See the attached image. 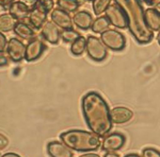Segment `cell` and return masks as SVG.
I'll return each instance as SVG.
<instances>
[{"label":"cell","mask_w":160,"mask_h":157,"mask_svg":"<svg viewBox=\"0 0 160 157\" xmlns=\"http://www.w3.org/2000/svg\"><path fill=\"white\" fill-rule=\"evenodd\" d=\"M81 109L88 127L99 137L106 136L112 128L110 109L102 95L89 91L81 99Z\"/></svg>","instance_id":"1"},{"label":"cell","mask_w":160,"mask_h":157,"mask_svg":"<svg viewBox=\"0 0 160 157\" xmlns=\"http://www.w3.org/2000/svg\"><path fill=\"white\" fill-rule=\"evenodd\" d=\"M127 17L128 30L140 45H145L153 40L154 32L148 29L144 19V10L141 0H114Z\"/></svg>","instance_id":"2"},{"label":"cell","mask_w":160,"mask_h":157,"mask_svg":"<svg viewBox=\"0 0 160 157\" xmlns=\"http://www.w3.org/2000/svg\"><path fill=\"white\" fill-rule=\"evenodd\" d=\"M61 141L76 152H93L99 149L100 138L93 132L83 130H68L60 134Z\"/></svg>","instance_id":"3"},{"label":"cell","mask_w":160,"mask_h":157,"mask_svg":"<svg viewBox=\"0 0 160 157\" xmlns=\"http://www.w3.org/2000/svg\"><path fill=\"white\" fill-rule=\"evenodd\" d=\"M86 51L89 58L95 62L104 61L108 55V48L105 46V44L102 42L100 38L93 35L87 37Z\"/></svg>","instance_id":"4"},{"label":"cell","mask_w":160,"mask_h":157,"mask_svg":"<svg viewBox=\"0 0 160 157\" xmlns=\"http://www.w3.org/2000/svg\"><path fill=\"white\" fill-rule=\"evenodd\" d=\"M100 39L110 50L121 51L126 47V38L118 30L108 29L100 34Z\"/></svg>","instance_id":"5"},{"label":"cell","mask_w":160,"mask_h":157,"mask_svg":"<svg viewBox=\"0 0 160 157\" xmlns=\"http://www.w3.org/2000/svg\"><path fill=\"white\" fill-rule=\"evenodd\" d=\"M6 52L12 62L19 63L22 60H25L26 45L18 38L12 37L8 40Z\"/></svg>","instance_id":"6"},{"label":"cell","mask_w":160,"mask_h":157,"mask_svg":"<svg viewBox=\"0 0 160 157\" xmlns=\"http://www.w3.org/2000/svg\"><path fill=\"white\" fill-rule=\"evenodd\" d=\"M106 17L109 19L110 24L114 25L115 28L118 29H126L128 27L127 22V17H126L125 13L117 3L111 4L108 7L107 11L105 12Z\"/></svg>","instance_id":"7"},{"label":"cell","mask_w":160,"mask_h":157,"mask_svg":"<svg viewBox=\"0 0 160 157\" xmlns=\"http://www.w3.org/2000/svg\"><path fill=\"white\" fill-rule=\"evenodd\" d=\"M46 45L38 38H33L31 39L28 45H26V54L25 60L29 63L38 61L41 56L43 55L44 51L46 50Z\"/></svg>","instance_id":"8"},{"label":"cell","mask_w":160,"mask_h":157,"mask_svg":"<svg viewBox=\"0 0 160 157\" xmlns=\"http://www.w3.org/2000/svg\"><path fill=\"white\" fill-rule=\"evenodd\" d=\"M126 142V137L122 133H111L104 138L102 142V150L104 152H113L123 148Z\"/></svg>","instance_id":"9"},{"label":"cell","mask_w":160,"mask_h":157,"mask_svg":"<svg viewBox=\"0 0 160 157\" xmlns=\"http://www.w3.org/2000/svg\"><path fill=\"white\" fill-rule=\"evenodd\" d=\"M46 152L49 157H74V152L62 141H50L46 145Z\"/></svg>","instance_id":"10"},{"label":"cell","mask_w":160,"mask_h":157,"mask_svg":"<svg viewBox=\"0 0 160 157\" xmlns=\"http://www.w3.org/2000/svg\"><path fill=\"white\" fill-rule=\"evenodd\" d=\"M50 19L56 25H58L62 30H68L73 29V18L68 13L62 11L61 9L57 7L53 9V11L50 14Z\"/></svg>","instance_id":"11"},{"label":"cell","mask_w":160,"mask_h":157,"mask_svg":"<svg viewBox=\"0 0 160 157\" xmlns=\"http://www.w3.org/2000/svg\"><path fill=\"white\" fill-rule=\"evenodd\" d=\"M41 35L46 42H48L51 45H57L60 42L61 38V32L59 30V27L53 24L51 20H47L44 24L41 29Z\"/></svg>","instance_id":"12"},{"label":"cell","mask_w":160,"mask_h":157,"mask_svg":"<svg viewBox=\"0 0 160 157\" xmlns=\"http://www.w3.org/2000/svg\"><path fill=\"white\" fill-rule=\"evenodd\" d=\"M110 117L112 123L123 124L131 120V118L133 117V113L125 106H117L110 112Z\"/></svg>","instance_id":"13"},{"label":"cell","mask_w":160,"mask_h":157,"mask_svg":"<svg viewBox=\"0 0 160 157\" xmlns=\"http://www.w3.org/2000/svg\"><path fill=\"white\" fill-rule=\"evenodd\" d=\"M73 24L76 28H79L81 30H88L92 27L93 25V16L90 12L88 11H78L74 14Z\"/></svg>","instance_id":"14"},{"label":"cell","mask_w":160,"mask_h":157,"mask_svg":"<svg viewBox=\"0 0 160 157\" xmlns=\"http://www.w3.org/2000/svg\"><path fill=\"white\" fill-rule=\"evenodd\" d=\"M47 13L42 11L38 7H34L33 10H31L28 16V21L29 25L33 28L34 30H41L46 21H47Z\"/></svg>","instance_id":"15"},{"label":"cell","mask_w":160,"mask_h":157,"mask_svg":"<svg viewBox=\"0 0 160 157\" xmlns=\"http://www.w3.org/2000/svg\"><path fill=\"white\" fill-rule=\"evenodd\" d=\"M8 10H9L10 14H11L14 18L19 20V21H22L24 19L28 18L29 13H30L29 7L26 6L22 0H16L15 2H13Z\"/></svg>","instance_id":"16"},{"label":"cell","mask_w":160,"mask_h":157,"mask_svg":"<svg viewBox=\"0 0 160 157\" xmlns=\"http://www.w3.org/2000/svg\"><path fill=\"white\" fill-rule=\"evenodd\" d=\"M14 33L16 36L20 37L22 39H25V40H30L35 38V32L33 30V28L31 27L29 24L27 22H24V21H18L16 24L14 28Z\"/></svg>","instance_id":"17"},{"label":"cell","mask_w":160,"mask_h":157,"mask_svg":"<svg viewBox=\"0 0 160 157\" xmlns=\"http://www.w3.org/2000/svg\"><path fill=\"white\" fill-rule=\"evenodd\" d=\"M144 19L149 30L153 32L160 30V14L155 10V7H149L144 11Z\"/></svg>","instance_id":"18"},{"label":"cell","mask_w":160,"mask_h":157,"mask_svg":"<svg viewBox=\"0 0 160 157\" xmlns=\"http://www.w3.org/2000/svg\"><path fill=\"white\" fill-rule=\"evenodd\" d=\"M18 20L12 16L10 13H3L0 15V32L7 33L14 30Z\"/></svg>","instance_id":"19"},{"label":"cell","mask_w":160,"mask_h":157,"mask_svg":"<svg viewBox=\"0 0 160 157\" xmlns=\"http://www.w3.org/2000/svg\"><path fill=\"white\" fill-rule=\"evenodd\" d=\"M82 0H57V6L59 9L66 13H73L76 12L82 3Z\"/></svg>","instance_id":"20"},{"label":"cell","mask_w":160,"mask_h":157,"mask_svg":"<svg viewBox=\"0 0 160 157\" xmlns=\"http://www.w3.org/2000/svg\"><path fill=\"white\" fill-rule=\"evenodd\" d=\"M110 25L111 24L107 17L99 16V17H97L96 19H94L91 29L94 33H99V34H102V33H104L105 31H107L109 29Z\"/></svg>","instance_id":"21"},{"label":"cell","mask_w":160,"mask_h":157,"mask_svg":"<svg viewBox=\"0 0 160 157\" xmlns=\"http://www.w3.org/2000/svg\"><path fill=\"white\" fill-rule=\"evenodd\" d=\"M86 49H87V38H84V36H81V35L73 44H71V52L73 55L79 56L83 54Z\"/></svg>","instance_id":"22"},{"label":"cell","mask_w":160,"mask_h":157,"mask_svg":"<svg viewBox=\"0 0 160 157\" xmlns=\"http://www.w3.org/2000/svg\"><path fill=\"white\" fill-rule=\"evenodd\" d=\"M111 1L112 0H93L92 7L94 14L97 15V16H100L111 6Z\"/></svg>","instance_id":"23"},{"label":"cell","mask_w":160,"mask_h":157,"mask_svg":"<svg viewBox=\"0 0 160 157\" xmlns=\"http://www.w3.org/2000/svg\"><path fill=\"white\" fill-rule=\"evenodd\" d=\"M80 36V34L74 29L63 30L61 32V38L64 43L66 44H73L75 40Z\"/></svg>","instance_id":"24"},{"label":"cell","mask_w":160,"mask_h":157,"mask_svg":"<svg viewBox=\"0 0 160 157\" xmlns=\"http://www.w3.org/2000/svg\"><path fill=\"white\" fill-rule=\"evenodd\" d=\"M53 7H55V1L53 0H38L37 7L41 9L47 14L53 11Z\"/></svg>","instance_id":"25"},{"label":"cell","mask_w":160,"mask_h":157,"mask_svg":"<svg viewBox=\"0 0 160 157\" xmlns=\"http://www.w3.org/2000/svg\"><path fill=\"white\" fill-rule=\"evenodd\" d=\"M142 157H160V151L154 148H145L142 152Z\"/></svg>","instance_id":"26"},{"label":"cell","mask_w":160,"mask_h":157,"mask_svg":"<svg viewBox=\"0 0 160 157\" xmlns=\"http://www.w3.org/2000/svg\"><path fill=\"white\" fill-rule=\"evenodd\" d=\"M10 58L8 56L7 52H0V67L8 66L10 64Z\"/></svg>","instance_id":"27"},{"label":"cell","mask_w":160,"mask_h":157,"mask_svg":"<svg viewBox=\"0 0 160 157\" xmlns=\"http://www.w3.org/2000/svg\"><path fill=\"white\" fill-rule=\"evenodd\" d=\"M9 142H10L9 138H8L6 135H3V134L0 133V152H1L2 150H4V149L9 145Z\"/></svg>","instance_id":"28"},{"label":"cell","mask_w":160,"mask_h":157,"mask_svg":"<svg viewBox=\"0 0 160 157\" xmlns=\"http://www.w3.org/2000/svg\"><path fill=\"white\" fill-rule=\"evenodd\" d=\"M7 44H8V39H7L6 35H4L2 32H0V52L6 51Z\"/></svg>","instance_id":"29"},{"label":"cell","mask_w":160,"mask_h":157,"mask_svg":"<svg viewBox=\"0 0 160 157\" xmlns=\"http://www.w3.org/2000/svg\"><path fill=\"white\" fill-rule=\"evenodd\" d=\"M22 2L29 7V10H33L34 7H37V3H38V0H22Z\"/></svg>","instance_id":"30"},{"label":"cell","mask_w":160,"mask_h":157,"mask_svg":"<svg viewBox=\"0 0 160 157\" xmlns=\"http://www.w3.org/2000/svg\"><path fill=\"white\" fill-rule=\"evenodd\" d=\"M16 0H0V7H2L3 9H9L10 6Z\"/></svg>","instance_id":"31"},{"label":"cell","mask_w":160,"mask_h":157,"mask_svg":"<svg viewBox=\"0 0 160 157\" xmlns=\"http://www.w3.org/2000/svg\"><path fill=\"white\" fill-rule=\"evenodd\" d=\"M1 157H22V156L18 155V154H16V153H13V152H8V153L2 154Z\"/></svg>","instance_id":"32"},{"label":"cell","mask_w":160,"mask_h":157,"mask_svg":"<svg viewBox=\"0 0 160 157\" xmlns=\"http://www.w3.org/2000/svg\"><path fill=\"white\" fill-rule=\"evenodd\" d=\"M79 157H100V156L97 155V154H95V153H91V152H89V153L82 154V155H80Z\"/></svg>","instance_id":"33"},{"label":"cell","mask_w":160,"mask_h":157,"mask_svg":"<svg viewBox=\"0 0 160 157\" xmlns=\"http://www.w3.org/2000/svg\"><path fill=\"white\" fill-rule=\"evenodd\" d=\"M104 157H120V155L117 153H114V152H107Z\"/></svg>","instance_id":"34"},{"label":"cell","mask_w":160,"mask_h":157,"mask_svg":"<svg viewBox=\"0 0 160 157\" xmlns=\"http://www.w3.org/2000/svg\"><path fill=\"white\" fill-rule=\"evenodd\" d=\"M123 157H142V156L138 155V154H135V153H130V154H126V155H124Z\"/></svg>","instance_id":"35"},{"label":"cell","mask_w":160,"mask_h":157,"mask_svg":"<svg viewBox=\"0 0 160 157\" xmlns=\"http://www.w3.org/2000/svg\"><path fill=\"white\" fill-rule=\"evenodd\" d=\"M144 2H145L146 4H153L155 1H156V0H143Z\"/></svg>","instance_id":"36"},{"label":"cell","mask_w":160,"mask_h":157,"mask_svg":"<svg viewBox=\"0 0 160 157\" xmlns=\"http://www.w3.org/2000/svg\"><path fill=\"white\" fill-rule=\"evenodd\" d=\"M155 10H156V11L160 14V2H159V3H157V4H156V7H155Z\"/></svg>","instance_id":"37"},{"label":"cell","mask_w":160,"mask_h":157,"mask_svg":"<svg viewBox=\"0 0 160 157\" xmlns=\"http://www.w3.org/2000/svg\"><path fill=\"white\" fill-rule=\"evenodd\" d=\"M157 40H158V44L160 46V30L158 31V34H157Z\"/></svg>","instance_id":"38"},{"label":"cell","mask_w":160,"mask_h":157,"mask_svg":"<svg viewBox=\"0 0 160 157\" xmlns=\"http://www.w3.org/2000/svg\"><path fill=\"white\" fill-rule=\"evenodd\" d=\"M86 1H89L90 2V1H93V0H86Z\"/></svg>","instance_id":"39"},{"label":"cell","mask_w":160,"mask_h":157,"mask_svg":"<svg viewBox=\"0 0 160 157\" xmlns=\"http://www.w3.org/2000/svg\"><path fill=\"white\" fill-rule=\"evenodd\" d=\"M2 156V154H0V157H1Z\"/></svg>","instance_id":"40"}]
</instances>
